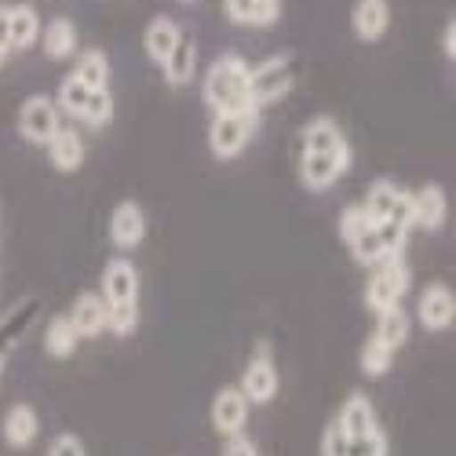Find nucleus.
I'll list each match as a JSON object with an SVG mask.
<instances>
[{"label":"nucleus","mask_w":456,"mask_h":456,"mask_svg":"<svg viewBox=\"0 0 456 456\" xmlns=\"http://www.w3.org/2000/svg\"><path fill=\"white\" fill-rule=\"evenodd\" d=\"M205 102L212 106V113H248L259 110L248 99V62L241 55H223L212 62V69L205 73Z\"/></svg>","instance_id":"1"},{"label":"nucleus","mask_w":456,"mask_h":456,"mask_svg":"<svg viewBox=\"0 0 456 456\" xmlns=\"http://www.w3.org/2000/svg\"><path fill=\"white\" fill-rule=\"evenodd\" d=\"M256 128H259V110H248V113H216L212 128H208V150L219 161H231V158H238L241 150L252 142Z\"/></svg>","instance_id":"2"},{"label":"nucleus","mask_w":456,"mask_h":456,"mask_svg":"<svg viewBox=\"0 0 456 456\" xmlns=\"http://www.w3.org/2000/svg\"><path fill=\"white\" fill-rule=\"evenodd\" d=\"M55 106H62L69 118H77V121H85V125H92V128H102V125H110V118H113V99H110V92H95V88H88V85H81L77 77H69L59 85V102Z\"/></svg>","instance_id":"3"},{"label":"nucleus","mask_w":456,"mask_h":456,"mask_svg":"<svg viewBox=\"0 0 456 456\" xmlns=\"http://www.w3.org/2000/svg\"><path fill=\"white\" fill-rule=\"evenodd\" d=\"M409 281H412V274H409L402 256L387 259V263H376L372 274H369V285H365V307L376 311V314L398 307V303L405 299V292H409Z\"/></svg>","instance_id":"4"},{"label":"nucleus","mask_w":456,"mask_h":456,"mask_svg":"<svg viewBox=\"0 0 456 456\" xmlns=\"http://www.w3.org/2000/svg\"><path fill=\"white\" fill-rule=\"evenodd\" d=\"M409 241V226L402 223H372L365 234H358L351 241V252L362 267H376V263H387V259H398L402 248Z\"/></svg>","instance_id":"5"},{"label":"nucleus","mask_w":456,"mask_h":456,"mask_svg":"<svg viewBox=\"0 0 456 456\" xmlns=\"http://www.w3.org/2000/svg\"><path fill=\"white\" fill-rule=\"evenodd\" d=\"M292 92V66L285 55H274L259 66H248V99L256 106H271Z\"/></svg>","instance_id":"6"},{"label":"nucleus","mask_w":456,"mask_h":456,"mask_svg":"<svg viewBox=\"0 0 456 456\" xmlns=\"http://www.w3.org/2000/svg\"><path fill=\"white\" fill-rule=\"evenodd\" d=\"M59 106L48 95H29L19 110V132L33 146H48V139L59 132Z\"/></svg>","instance_id":"7"},{"label":"nucleus","mask_w":456,"mask_h":456,"mask_svg":"<svg viewBox=\"0 0 456 456\" xmlns=\"http://www.w3.org/2000/svg\"><path fill=\"white\" fill-rule=\"evenodd\" d=\"M372 223H402L409 226V194L391 179H376L369 186V198L362 201Z\"/></svg>","instance_id":"8"},{"label":"nucleus","mask_w":456,"mask_h":456,"mask_svg":"<svg viewBox=\"0 0 456 456\" xmlns=\"http://www.w3.org/2000/svg\"><path fill=\"white\" fill-rule=\"evenodd\" d=\"M241 395L248 402H256V405H267L278 395V369H274V358H271L267 344L252 354V362H248V369L241 376Z\"/></svg>","instance_id":"9"},{"label":"nucleus","mask_w":456,"mask_h":456,"mask_svg":"<svg viewBox=\"0 0 456 456\" xmlns=\"http://www.w3.org/2000/svg\"><path fill=\"white\" fill-rule=\"evenodd\" d=\"M347 168H351V150H339V154H303L299 179L307 190H329Z\"/></svg>","instance_id":"10"},{"label":"nucleus","mask_w":456,"mask_h":456,"mask_svg":"<svg viewBox=\"0 0 456 456\" xmlns=\"http://www.w3.org/2000/svg\"><path fill=\"white\" fill-rule=\"evenodd\" d=\"M416 318L428 332H442L452 325L456 318V296L449 285H428L420 292V303H416Z\"/></svg>","instance_id":"11"},{"label":"nucleus","mask_w":456,"mask_h":456,"mask_svg":"<svg viewBox=\"0 0 456 456\" xmlns=\"http://www.w3.org/2000/svg\"><path fill=\"white\" fill-rule=\"evenodd\" d=\"M248 398L241 395V387H223L212 402V428L223 435V438H234L241 435L245 420H248Z\"/></svg>","instance_id":"12"},{"label":"nucleus","mask_w":456,"mask_h":456,"mask_svg":"<svg viewBox=\"0 0 456 456\" xmlns=\"http://www.w3.org/2000/svg\"><path fill=\"white\" fill-rule=\"evenodd\" d=\"M449 216V201L442 194V186H420L416 194H409V226H420V231H438Z\"/></svg>","instance_id":"13"},{"label":"nucleus","mask_w":456,"mask_h":456,"mask_svg":"<svg viewBox=\"0 0 456 456\" xmlns=\"http://www.w3.org/2000/svg\"><path fill=\"white\" fill-rule=\"evenodd\" d=\"M106 303H132L139 299V271L132 259H110L102 267V292Z\"/></svg>","instance_id":"14"},{"label":"nucleus","mask_w":456,"mask_h":456,"mask_svg":"<svg viewBox=\"0 0 456 456\" xmlns=\"http://www.w3.org/2000/svg\"><path fill=\"white\" fill-rule=\"evenodd\" d=\"M146 238V216L135 201H121L110 216V241L118 248H135Z\"/></svg>","instance_id":"15"},{"label":"nucleus","mask_w":456,"mask_h":456,"mask_svg":"<svg viewBox=\"0 0 456 456\" xmlns=\"http://www.w3.org/2000/svg\"><path fill=\"white\" fill-rule=\"evenodd\" d=\"M351 26H354V37L365 45L379 41L391 26V4L387 0H358L354 12H351Z\"/></svg>","instance_id":"16"},{"label":"nucleus","mask_w":456,"mask_h":456,"mask_svg":"<svg viewBox=\"0 0 456 456\" xmlns=\"http://www.w3.org/2000/svg\"><path fill=\"white\" fill-rule=\"evenodd\" d=\"M223 8L231 22L256 29H267L281 19V0H223Z\"/></svg>","instance_id":"17"},{"label":"nucleus","mask_w":456,"mask_h":456,"mask_svg":"<svg viewBox=\"0 0 456 456\" xmlns=\"http://www.w3.org/2000/svg\"><path fill=\"white\" fill-rule=\"evenodd\" d=\"M165 69V81L172 88H186L190 81H194V73H198V45H194V37H179L175 48L168 52V59L161 62Z\"/></svg>","instance_id":"18"},{"label":"nucleus","mask_w":456,"mask_h":456,"mask_svg":"<svg viewBox=\"0 0 456 456\" xmlns=\"http://www.w3.org/2000/svg\"><path fill=\"white\" fill-rule=\"evenodd\" d=\"M41 41V15L29 4H8V48L26 52Z\"/></svg>","instance_id":"19"},{"label":"nucleus","mask_w":456,"mask_h":456,"mask_svg":"<svg viewBox=\"0 0 456 456\" xmlns=\"http://www.w3.org/2000/svg\"><path fill=\"white\" fill-rule=\"evenodd\" d=\"M69 322H73V329H77L81 339L106 332V299L99 292H81L77 299H73Z\"/></svg>","instance_id":"20"},{"label":"nucleus","mask_w":456,"mask_h":456,"mask_svg":"<svg viewBox=\"0 0 456 456\" xmlns=\"http://www.w3.org/2000/svg\"><path fill=\"white\" fill-rule=\"evenodd\" d=\"M339 150H351V146L344 139V128L332 118H314L303 128V154H339Z\"/></svg>","instance_id":"21"},{"label":"nucleus","mask_w":456,"mask_h":456,"mask_svg":"<svg viewBox=\"0 0 456 456\" xmlns=\"http://www.w3.org/2000/svg\"><path fill=\"white\" fill-rule=\"evenodd\" d=\"M48 158L59 172H77L85 165V142L73 128H59L52 139H48Z\"/></svg>","instance_id":"22"},{"label":"nucleus","mask_w":456,"mask_h":456,"mask_svg":"<svg viewBox=\"0 0 456 456\" xmlns=\"http://www.w3.org/2000/svg\"><path fill=\"white\" fill-rule=\"evenodd\" d=\"M336 424L344 428L347 438H358V435H369V431L379 428V424H376V409H372V402H369L365 395H351V398L344 402V409H339Z\"/></svg>","instance_id":"23"},{"label":"nucleus","mask_w":456,"mask_h":456,"mask_svg":"<svg viewBox=\"0 0 456 456\" xmlns=\"http://www.w3.org/2000/svg\"><path fill=\"white\" fill-rule=\"evenodd\" d=\"M37 431H41V420H37L33 405L19 402V405L8 409V416H4V442H8L12 449H26V445L37 438Z\"/></svg>","instance_id":"24"},{"label":"nucleus","mask_w":456,"mask_h":456,"mask_svg":"<svg viewBox=\"0 0 456 456\" xmlns=\"http://www.w3.org/2000/svg\"><path fill=\"white\" fill-rule=\"evenodd\" d=\"M41 45L48 59H69L77 55V26L69 19H52L48 26H41Z\"/></svg>","instance_id":"25"},{"label":"nucleus","mask_w":456,"mask_h":456,"mask_svg":"<svg viewBox=\"0 0 456 456\" xmlns=\"http://www.w3.org/2000/svg\"><path fill=\"white\" fill-rule=\"evenodd\" d=\"M179 37H183V29L172 22V19H154V22H150L146 26V33H142V48H146V55L150 59H154L158 66L168 59V52L175 48V41H179Z\"/></svg>","instance_id":"26"},{"label":"nucleus","mask_w":456,"mask_h":456,"mask_svg":"<svg viewBox=\"0 0 456 456\" xmlns=\"http://www.w3.org/2000/svg\"><path fill=\"white\" fill-rule=\"evenodd\" d=\"M73 77H77L81 85H88V88H95V92H110V59L99 48L81 52L77 62H73Z\"/></svg>","instance_id":"27"},{"label":"nucleus","mask_w":456,"mask_h":456,"mask_svg":"<svg viewBox=\"0 0 456 456\" xmlns=\"http://www.w3.org/2000/svg\"><path fill=\"white\" fill-rule=\"evenodd\" d=\"M77 344H81V336H77V329H73L69 314H59V318L48 322V329H45V351L52 358H69L73 351H77Z\"/></svg>","instance_id":"28"},{"label":"nucleus","mask_w":456,"mask_h":456,"mask_svg":"<svg viewBox=\"0 0 456 456\" xmlns=\"http://www.w3.org/2000/svg\"><path fill=\"white\" fill-rule=\"evenodd\" d=\"M409 314L402 311V303H398V307H391V311H379L376 314V339H379V344H387L391 351H398L402 344H405V339H409Z\"/></svg>","instance_id":"29"},{"label":"nucleus","mask_w":456,"mask_h":456,"mask_svg":"<svg viewBox=\"0 0 456 456\" xmlns=\"http://www.w3.org/2000/svg\"><path fill=\"white\" fill-rule=\"evenodd\" d=\"M139 325V299L132 303H106V329L113 336H128Z\"/></svg>","instance_id":"30"},{"label":"nucleus","mask_w":456,"mask_h":456,"mask_svg":"<svg viewBox=\"0 0 456 456\" xmlns=\"http://www.w3.org/2000/svg\"><path fill=\"white\" fill-rule=\"evenodd\" d=\"M391 358H395V351L387 344H379L376 336H369L365 347H362V372L365 376H384L391 369Z\"/></svg>","instance_id":"31"},{"label":"nucleus","mask_w":456,"mask_h":456,"mask_svg":"<svg viewBox=\"0 0 456 456\" xmlns=\"http://www.w3.org/2000/svg\"><path fill=\"white\" fill-rule=\"evenodd\" d=\"M372 226V219H369V212H365V205H351V208H344V216H339V238H344L347 245L358 238V234H365Z\"/></svg>","instance_id":"32"},{"label":"nucleus","mask_w":456,"mask_h":456,"mask_svg":"<svg viewBox=\"0 0 456 456\" xmlns=\"http://www.w3.org/2000/svg\"><path fill=\"white\" fill-rule=\"evenodd\" d=\"M48 456H88L81 438L77 435H59L52 445H48Z\"/></svg>","instance_id":"33"},{"label":"nucleus","mask_w":456,"mask_h":456,"mask_svg":"<svg viewBox=\"0 0 456 456\" xmlns=\"http://www.w3.org/2000/svg\"><path fill=\"white\" fill-rule=\"evenodd\" d=\"M223 456H259V452H256V445H252L248 438L234 435L231 442H226V452H223Z\"/></svg>","instance_id":"34"},{"label":"nucleus","mask_w":456,"mask_h":456,"mask_svg":"<svg viewBox=\"0 0 456 456\" xmlns=\"http://www.w3.org/2000/svg\"><path fill=\"white\" fill-rule=\"evenodd\" d=\"M456 26L452 22H445V29H442V52H445V59H456Z\"/></svg>","instance_id":"35"}]
</instances>
